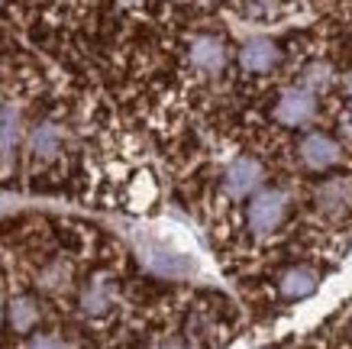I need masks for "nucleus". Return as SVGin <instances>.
I'll use <instances>...</instances> for the list:
<instances>
[{"instance_id":"1","label":"nucleus","mask_w":352,"mask_h":349,"mask_svg":"<svg viewBox=\"0 0 352 349\" xmlns=\"http://www.w3.org/2000/svg\"><path fill=\"white\" fill-rule=\"evenodd\" d=\"M285 213H288V194L285 191H262V194L252 198L245 220H249V230L256 236H265V233L281 226Z\"/></svg>"},{"instance_id":"2","label":"nucleus","mask_w":352,"mask_h":349,"mask_svg":"<svg viewBox=\"0 0 352 349\" xmlns=\"http://www.w3.org/2000/svg\"><path fill=\"white\" fill-rule=\"evenodd\" d=\"M317 116V97L307 87H288L285 94L278 97L275 104V120L285 127H304Z\"/></svg>"},{"instance_id":"3","label":"nucleus","mask_w":352,"mask_h":349,"mask_svg":"<svg viewBox=\"0 0 352 349\" xmlns=\"http://www.w3.org/2000/svg\"><path fill=\"white\" fill-rule=\"evenodd\" d=\"M262 178H265V169L256 159L243 156V159L230 162V169L223 175V188L230 198H245V194H252L262 184Z\"/></svg>"},{"instance_id":"4","label":"nucleus","mask_w":352,"mask_h":349,"mask_svg":"<svg viewBox=\"0 0 352 349\" xmlns=\"http://www.w3.org/2000/svg\"><path fill=\"white\" fill-rule=\"evenodd\" d=\"M188 62L194 65V72L201 74H217L226 65V45L214 36H201L194 39L191 49H188Z\"/></svg>"},{"instance_id":"5","label":"nucleus","mask_w":352,"mask_h":349,"mask_svg":"<svg viewBox=\"0 0 352 349\" xmlns=\"http://www.w3.org/2000/svg\"><path fill=\"white\" fill-rule=\"evenodd\" d=\"M142 253H146V262H149L159 275L184 278L194 272L191 255H184V253H175V249H165V246H142Z\"/></svg>"},{"instance_id":"6","label":"nucleus","mask_w":352,"mask_h":349,"mask_svg":"<svg viewBox=\"0 0 352 349\" xmlns=\"http://www.w3.org/2000/svg\"><path fill=\"white\" fill-rule=\"evenodd\" d=\"M300 159L307 162L310 169L323 171L340 162V146L330 136H323V133H310V136L300 139Z\"/></svg>"},{"instance_id":"7","label":"nucleus","mask_w":352,"mask_h":349,"mask_svg":"<svg viewBox=\"0 0 352 349\" xmlns=\"http://www.w3.org/2000/svg\"><path fill=\"white\" fill-rule=\"evenodd\" d=\"M275 62H278V49H275V43H268V39H249V43L239 49V65L252 74L268 72Z\"/></svg>"},{"instance_id":"8","label":"nucleus","mask_w":352,"mask_h":349,"mask_svg":"<svg viewBox=\"0 0 352 349\" xmlns=\"http://www.w3.org/2000/svg\"><path fill=\"white\" fill-rule=\"evenodd\" d=\"M317 204H320V211L327 213H336L342 207H349L352 204V181L349 178H330L317 191Z\"/></svg>"},{"instance_id":"9","label":"nucleus","mask_w":352,"mask_h":349,"mask_svg":"<svg viewBox=\"0 0 352 349\" xmlns=\"http://www.w3.org/2000/svg\"><path fill=\"white\" fill-rule=\"evenodd\" d=\"M110 307H113V288L104 278H94L85 288V295H81V310L87 317H100V314H107Z\"/></svg>"},{"instance_id":"10","label":"nucleus","mask_w":352,"mask_h":349,"mask_svg":"<svg viewBox=\"0 0 352 349\" xmlns=\"http://www.w3.org/2000/svg\"><path fill=\"white\" fill-rule=\"evenodd\" d=\"M30 152L36 159H55V156L62 152V129L55 127V123L36 127L30 136Z\"/></svg>"},{"instance_id":"11","label":"nucleus","mask_w":352,"mask_h":349,"mask_svg":"<svg viewBox=\"0 0 352 349\" xmlns=\"http://www.w3.org/2000/svg\"><path fill=\"white\" fill-rule=\"evenodd\" d=\"M317 291V272L314 268H291V272H285V278H281V295L288 297V301H298V297H307Z\"/></svg>"},{"instance_id":"12","label":"nucleus","mask_w":352,"mask_h":349,"mask_svg":"<svg viewBox=\"0 0 352 349\" xmlns=\"http://www.w3.org/2000/svg\"><path fill=\"white\" fill-rule=\"evenodd\" d=\"M155 194H159L155 178H152V175H136L133 184H129V191H126V204L133 211H146V207H152Z\"/></svg>"},{"instance_id":"13","label":"nucleus","mask_w":352,"mask_h":349,"mask_svg":"<svg viewBox=\"0 0 352 349\" xmlns=\"http://www.w3.org/2000/svg\"><path fill=\"white\" fill-rule=\"evenodd\" d=\"M39 320V304L32 301V297H13V304H10V324L16 333H26V330L32 327Z\"/></svg>"},{"instance_id":"14","label":"nucleus","mask_w":352,"mask_h":349,"mask_svg":"<svg viewBox=\"0 0 352 349\" xmlns=\"http://www.w3.org/2000/svg\"><path fill=\"white\" fill-rule=\"evenodd\" d=\"M333 81V68L327 62H314L304 68V87L307 91H327Z\"/></svg>"},{"instance_id":"15","label":"nucleus","mask_w":352,"mask_h":349,"mask_svg":"<svg viewBox=\"0 0 352 349\" xmlns=\"http://www.w3.org/2000/svg\"><path fill=\"white\" fill-rule=\"evenodd\" d=\"M346 97H349V107H352V74L346 78Z\"/></svg>"},{"instance_id":"16","label":"nucleus","mask_w":352,"mask_h":349,"mask_svg":"<svg viewBox=\"0 0 352 349\" xmlns=\"http://www.w3.org/2000/svg\"><path fill=\"white\" fill-rule=\"evenodd\" d=\"M184 3H210V0H184Z\"/></svg>"},{"instance_id":"17","label":"nucleus","mask_w":352,"mask_h":349,"mask_svg":"<svg viewBox=\"0 0 352 349\" xmlns=\"http://www.w3.org/2000/svg\"><path fill=\"white\" fill-rule=\"evenodd\" d=\"M0 307H3V304H0ZM0 314H3V310H0Z\"/></svg>"}]
</instances>
